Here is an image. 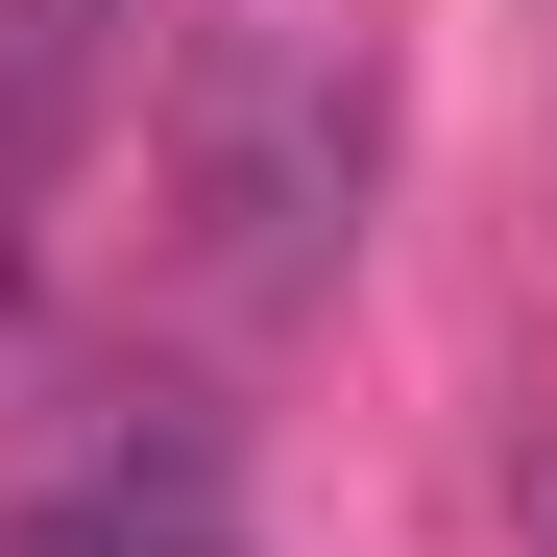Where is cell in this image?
<instances>
[{
	"label": "cell",
	"mask_w": 557,
	"mask_h": 557,
	"mask_svg": "<svg viewBox=\"0 0 557 557\" xmlns=\"http://www.w3.org/2000/svg\"><path fill=\"white\" fill-rule=\"evenodd\" d=\"M509 533H533V557H557V436H533V460H509Z\"/></svg>",
	"instance_id": "3957f363"
},
{
	"label": "cell",
	"mask_w": 557,
	"mask_h": 557,
	"mask_svg": "<svg viewBox=\"0 0 557 557\" xmlns=\"http://www.w3.org/2000/svg\"><path fill=\"white\" fill-rule=\"evenodd\" d=\"M339 195H363V73H219V219L267 267H315Z\"/></svg>",
	"instance_id": "6da1fadb"
},
{
	"label": "cell",
	"mask_w": 557,
	"mask_h": 557,
	"mask_svg": "<svg viewBox=\"0 0 557 557\" xmlns=\"http://www.w3.org/2000/svg\"><path fill=\"white\" fill-rule=\"evenodd\" d=\"M0 557H219V533H195V509H25Z\"/></svg>",
	"instance_id": "7a4b0ae2"
}]
</instances>
